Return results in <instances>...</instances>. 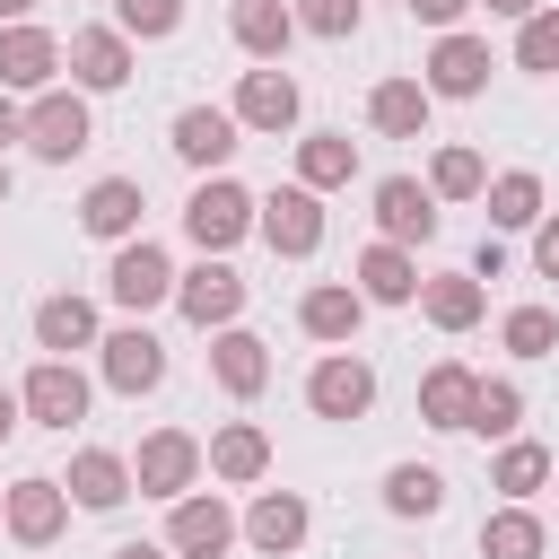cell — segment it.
Wrapping results in <instances>:
<instances>
[{
  "label": "cell",
  "instance_id": "10",
  "mask_svg": "<svg viewBox=\"0 0 559 559\" xmlns=\"http://www.w3.org/2000/svg\"><path fill=\"white\" fill-rule=\"evenodd\" d=\"M306 411H314V419H367V411H376V367H367L358 349L314 358V376H306Z\"/></svg>",
  "mask_w": 559,
  "mask_h": 559
},
{
  "label": "cell",
  "instance_id": "5",
  "mask_svg": "<svg viewBox=\"0 0 559 559\" xmlns=\"http://www.w3.org/2000/svg\"><path fill=\"white\" fill-rule=\"evenodd\" d=\"M87 140H96V114H87L79 87H44V96L26 105V148H35L44 166H70Z\"/></svg>",
  "mask_w": 559,
  "mask_h": 559
},
{
  "label": "cell",
  "instance_id": "43",
  "mask_svg": "<svg viewBox=\"0 0 559 559\" xmlns=\"http://www.w3.org/2000/svg\"><path fill=\"white\" fill-rule=\"evenodd\" d=\"M9 140H26V105L0 87V157H9Z\"/></svg>",
  "mask_w": 559,
  "mask_h": 559
},
{
  "label": "cell",
  "instance_id": "1",
  "mask_svg": "<svg viewBox=\"0 0 559 559\" xmlns=\"http://www.w3.org/2000/svg\"><path fill=\"white\" fill-rule=\"evenodd\" d=\"M201 472H210V445H201L192 428H148L140 454H131V489H140V498H166V507L192 498Z\"/></svg>",
  "mask_w": 559,
  "mask_h": 559
},
{
  "label": "cell",
  "instance_id": "21",
  "mask_svg": "<svg viewBox=\"0 0 559 559\" xmlns=\"http://www.w3.org/2000/svg\"><path fill=\"white\" fill-rule=\"evenodd\" d=\"M349 288H358L367 306H411V297H419L428 280H419L411 245H384V236H376V245H367V253L349 262Z\"/></svg>",
  "mask_w": 559,
  "mask_h": 559
},
{
  "label": "cell",
  "instance_id": "2",
  "mask_svg": "<svg viewBox=\"0 0 559 559\" xmlns=\"http://www.w3.org/2000/svg\"><path fill=\"white\" fill-rule=\"evenodd\" d=\"M253 210H262V201H253L245 183H227V175H201V183H192V201H183V236H192L201 253H218V262H227V253L253 236Z\"/></svg>",
  "mask_w": 559,
  "mask_h": 559
},
{
  "label": "cell",
  "instance_id": "8",
  "mask_svg": "<svg viewBox=\"0 0 559 559\" xmlns=\"http://www.w3.org/2000/svg\"><path fill=\"white\" fill-rule=\"evenodd\" d=\"M175 306H183V323L227 332V323L245 314V271H236V262H218V253H201V262L175 280Z\"/></svg>",
  "mask_w": 559,
  "mask_h": 559
},
{
  "label": "cell",
  "instance_id": "19",
  "mask_svg": "<svg viewBox=\"0 0 559 559\" xmlns=\"http://www.w3.org/2000/svg\"><path fill=\"white\" fill-rule=\"evenodd\" d=\"M61 489H70V507L114 515V507L131 498V454H114V445H79V454H70V472H61Z\"/></svg>",
  "mask_w": 559,
  "mask_h": 559
},
{
  "label": "cell",
  "instance_id": "4",
  "mask_svg": "<svg viewBox=\"0 0 559 559\" xmlns=\"http://www.w3.org/2000/svg\"><path fill=\"white\" fill-rule=\"evenodd\" d=\"M236 533H245V515H236L218 489H192V498L166 507V550H175V559H227Z\"/></svg>",
  "mask_w": 559,
  "mask_h": 559
},
{
  "label": "cell",
  "instance_id": "20",
  "mask_svg": "<svg viewBox=\"0 0 559 559\" xmlns=\"http://www.w3.org/2000/svg\"><path fill=\"white\" fill-rule=\"evenodd\" d=\"M306 533H314V507H306L297 489H253V507H245V542H253L262 559H288Z\"/></svg>",
  "mask_w": 559,
  "mask_h": 559
},
{
  "label": "cell",
  "instance_id": "16",
  "mask_svg": "<svg viewBox=\"0 0 559 559\" xmlns=\"http://www.w3.org/2000/svg\"><path fill=\"white\" fill-rule=\"evenodd\" d=\"M419 87H428V96H480V87H489V44L463 35V26L437 35L428 61H419Z\"/></svg>",
  "mask_w": 559,
  "mask_h": 559
},
{
  "label": "cell",
  "instance_id": "35",
  "mask_svg": "<svg viewBox=\"0 0 559 559\" xmlns=\"http://www.w3.org/2000/svg\"><path fill=\"white\" fill-rule=\"evenodd\" d=\"M428 192H437V201H480V192H489V157L463 148V140H445L437 166H428Z\"/></svg>",
  "mask_w": 559,
  "mask_h": 559
},
{
  "label": "cell",
  "instance_id": "40",
  "mask_svg": "<svg viewBox=\"0 0 559 559\" xmlns=\"http://www.w3.org/2000/svg\"><path fill=\"white\" fill-rule=\"evenodd\" d=\"M515 70H559V9L515 26Z\"/></svg>",
  "mask_w": 559,
  "mask_h": 559
},
{
  "label": "cell",
  "instance_id": "13",
  "mask_svg": "<svg viewBox=\"0 0 559 559\" xmlns=\"http://www.w3.org/2000/svg\"><path fill=\"white\" fill-rule=\"evenodd\" d=\"M61 61H70V87H79V96H114V87L131 79V35H122V26H79V35L61 44Z\"/></svg>",
  "mask_w": 559,
  "mask_h": 559
},
{
  "label": "cell",
  "instance_id": "37",
  "mask_svg": "<svg viewBox=\"0 0 559 559\" xmlns=\"http://www.w3.org/2000/svg\"><path fill=\"white\" fill-rule=\"evenodd\" d=\"M498 341H507L515 358H550V349H559V314H550V306H507Z\"/></svg>",
  "mask_w": 559,
  "mask_h": 559
},
{
  "label": "cell",
  "instance_id": "32",
  "mask_svg": "<svg viewBox=\"0 0 559 559\" xmlns=\"http://www.w3.org/2000/svg\"><path fill=\"white\" fill-rule=\"evenodd\" d=\"M550 472H559V463H550V445H533V437H507V445H498V463H489V489H498L507 507H524V498H533Z\"/></svg>",
  "mask_w": 559,
  "mask_h": 559
},
{
  "label": "cell",
  "instance_id": "17",
  "mask_svg": "<svg viewBox=\"0 0 559 559\" xmlns=\"http://www.w3.org/2000/svg\"><path fill=\"white\" fill-rule=\"evenodd\" d=\"M236 148H245V122H236L227 105H183V114H175V157H183V166L218 175Z\"/></svg>",
  "mask_w": 559,
  "mask_h": 559
},
{
  "label": "cell",
  "instance_id": "22",
  "mask_svg": "<svg viewBox=\"0 0 559 559\" xmlns=\"http://www.w3.org/2000/svg\"><path fill=\"white\" fill-rule=\"evenodd\" d=\"M297 323H306V341L349 349V341H358V323H367V297H358L349 280H314V288L297 297Z\"/></svg>",
  "mask_w": 559,
  "mask_h": 559
},
{
  "label": "cell",
  "instance_id": "7",
  "mask_svg": "<svg viewBox=\"0 0 559 559\" xmlns=\"http://www.w3.org/2000/svg\"><path fill=\"white\" fill-rule=\"evenodd\" d=\"M0 524H9V542L52 550V542H61V524H70V489H61L52 472H26V480H9V489H0Z\"/></svg>",
  "mask_w": 559,
  "mask_h": 559
},
{
  "label": "cell",
  "instance_id": "41",
  "mask_svg": "<svg viewBox=\"0 0 559 559\" xmlns=\"http://www.w3.org/2000/svg\"><path fill=\"white\" fill-rule=\"evenodd\" d=\"M463 9H480V0H411V17H419V26H437V35H454V26H463Z\"/></svg>",
  "mask_w": 559,
  "mask_h": 559
},
{
  "label": "cell",
  "instance_id": "27",
  "mask_svg": "<svg viewBox=\"0 0 559 559\" xmlns=\"http://www.w3.org/2000/svg\"><path fill=\"white\" fill-rule=\"evenodd\" d=\"M419 314H428L437 332H472V323L489 314V288H480L472 271H437V280L419 288Z\"/></svg>",
  "mask_w": 559,
  "mask_h": 559
},
{
  "label": "cell",
  "instance_id": "3",
  "mask_svg": "<svg viewBox=\"0 0 559 559\" xmlns=\"http://www.w3.org/2000/svg\"><path fill=\"white\" fill-rule=\"evenodd\" d=\"M175 262H166V245H148V236H131V245H114V271H105V297L122 306V314H157V306H175Z\"/></svg>",
  "mask_w": 559,
  "mask_h": 559
},
{
  "label": "cell",
  "instance_id": "36",
  "mask_svg": "<svg viewBox=\"0 0 559 559\" xmlns=\"http://www.w3.org/2000/svg\"><path fill=\"white\" fill-rule=\"evenodd\" d=\"M515 428H524V384H507V376H480L472 437H515Z\"/></svg>",
  "mask_w": 559,
  "mask_h": 559
},
{
  "label": "cell",
  "instance_id": "6",
  "mask_svg": "<svg viewBox=\"0 0 559 559\" xmlns=\"http://www.w3.org/2000/svg\"><path fill=\"white\" fill-rule=\"evenodd\" d=\"M253 236H262L280 262H306V253L323 245V192H306V183H280V192H262V210H253Z\"/></svg>",
  "mask_w": 559,
  "mask_h": 559
},
{
  "label": "cell",
  "instance_id": "47",
  "mask_svg": "<svg viewBox=\"0 0 559 559\" xmlns=\"http://www.w3.org/2000/svg\"><path fill=\"white\" fill-rule=\"evenodd\" d=\"M114 559H175V550H166V542H122Z\"/></svg>",
  "mask_w": 559,
  "mask_h": 559
},
{
  "label": "cell",
  "instance_id": "33",
  "mask_svg": "<svg viewBox=\"0 0 559 559\" xmlns=\"http://www.w3.org/2000/svg\"><path fill=\"white\" fill-rule=\"evenodd\" d=\"M384 507H393L402 524L445 515V472H437V463H393V472H384Z\"/></svg>",
  "mask_w": 559,
  "mask_h": 559
},
{
  "label": "cell",
  "instance_id": "11",
  "mask_svg": "<svg viewBox=\"0 0 559 559\" xmlns=\"http://www.w3.org/2000/svg\"><path fill=\"white\" fill-rule=\"evenodd\" d=\"M245 131H262V140H280V131H297V114H306V96H297V79L280 70V61H262V70H245L236 79V105H227Z\"/></svg>",
  "mask_w": 559,
  "mask_h": 559
},
{
  "label": "cell",
  "instance_id": "39",
  "mask_svg": "<svg viewBox=\"0 0 559 559\" xmlns=\"http://www.w3.org/2000/svg\"><path fill=\"white\" fill-rule=\"evenodd\" d=\"M288 9H297V35H323V44L358 35V0H288Z\"/></svg>",
  "mask_w": 559,
  "mask_h": 559
},
{
  "label": "cell",
  "instance_id": "49",
  "mask_svg": "<svg viewBox=\"0 0 559 559\" xmlns=\"http://www.w3.org/2000/svg\"><path fill=\"white\" fill-rule=\"evenodd\" d=\"M0 201H9V157H0Z\"/></svg>",
  "mask_w": 559,
  "mask_h": 559
},
{
  "label": "cell",
  "instance_id": "14",
  "mask_svg": "<svg viewBox=\"0 0 559 559\" xmlns=\"http://www.w3.org/2000/svg\"><path fill=\"white\" fill-rule=\"evenodd\" d=\"M140 210H148L140 175H96V183L79 192V227H87L96 245H131V236H140Z\"/></svg>",
  "mask_w": 559,
  "mask_h": 559
},
{
  "label": "cell",
  "instance_id": "28",
  "mask_svg": "<svg viewBox=\"0 0 559 559\" xmlns=\"http://www.w3.org/2000/svg\"><path fill=\"white\" fill-rule=\"evenodd\" d=\"M227 35H236V44L253 52V61H280V52L297 44V9H288V0H236Z\"/></svg>",
  "mask_w": 559,
  "mask_h": 559
},
{
  "label": "cell",
  "instance_id": "23",
  "mask_svg": "<svg viewBox=\"0 0 559 559\" xmlns=\"http://www.w3.org/2000/svg\"><path fill=\"white\" fill-rule=\"evenodd\" d=\"M210 376H218V393H236V402H253V393L271 384V349H262V332H245V323H227V332H210Z\"/></svg>",
  "mask_w": 559,
  "mask_h": 559
},
{
  "label": "cell",
  "instance_id": "42",
  "mask_svg": "<svg viewBox=\"0 0 559 559\" xmlns=\"http://www.w3.org/2000/svg\"><path fill=\"white\" fill-rule=\"evenodd\" d=\"M533 271H542V280H559V210L533 227Z\"/></svg>",
  "mask_w": 559,
  "mask_h": 559
},
{
  "label": "cell",
  "instance_id": "15",
  "mask_svg": "<svg viewBox=\"0 0 559 559\" xmlns=\"http://www.w3.org/2000/svg\"><path fill=\"white\" fill-rule=\"evenodd\" d=\"M52 70H61V35L52 26H0V87L9 96H44L52 87Z\"/></svg>",
  "mask_w": 559,
  "mask_h": 559
},
{
  "label": "cell",
  "instance_id": "12",
  "mask_svg": "<svg viewBox=\"0 0 559 559\" xmlns=\"http://www.w3.org/2000/svg\"><path fill=\"white\" fill-rule=\"evenodd\" d=\"M17 402H26L35 428H61V437H70V428L87 419V376H79L70 358H35L26 384H17Z\"/></svg>",
  "mask_w": 559,
  "mask_h": 559
},
{
  "label": "cell",
  "instance_id": "34",
  "mask_svg": "<svg viewBox=\"0 0 559 559\" xmlns=\"http://www.w3.org/2000/svg\"><path fill=\"white\" fill-rule=\"evenodd\" d=\"M542 550H550V533H542L533 507H489L480 515V559H542Z\"/></svg>",
  "mask_w": 559,
  "mask_h": 559
},
{
  "label": "cell",
  "instance_id": "25",
  "mask_svg": "<svg viewBox=\"0 0 559 559\" xmlns=\"http://www.w3.org/2000/svg\"><path fill=\"white\" fill-rule=\"evenodd\" d=\"M96 341H105V323H96V306H87V297H70V288H61V297H44V306H35V349H44V358L96 349Z\"/></svg>",
  "mask_w": 559,
  "mask_h": 559
},
{
  "label": "cell",
  "instance_id": "46",
  "mask_svg": "<svg viewBox=\"0 0 559 559\" xmlns=\"http://www.w3.org/2000/svg\"><path fill=\"white\" fill-rule=\"evenodd\" d=\"M480 9H489V17H515V26H524V17H542V0H480Z\"/></svg>",
  "mask_w": 559,
  "mask_h": 559
},
{
  "label": "cell",
  "instance_id": "50",
  "mask_svg": "<svg viewBox=\"0 0 559 559\" xmlns=\"http://www.w3.org/2000/svg\"><path fill=\"white\" fill-rule=\"evenodd\" d=\"M550 480H559V472H550Z\"/></svg>",
  "mask_w": 559,
  "mask_h": 559
},
{
  "label": "cell",
  "instance_id": "44",
  "mask_svg": "<svg viewBox=\"0 0 559 559\" xmlns=\"http://www.w3.org/2000/svg\"><path fill=\"white\" fill-rule=\"evenodd\" d=\"M498 271H507V245H498V236H480V253H472V280H498Z\"/></svg>",
  "mask_w": 559,
  "mask_h": 559
},
{
  "label": "cell",
  "instance_id": "26",
  "mask_svg": "<svg viewBox=\"0 0 559 559\" xmlns=\"http://www.w3.org/2000/svg\"><path fill=\"white\" fill-rule=\"evenodd\" d=\"M428 114H437V96L419 79H376V96H367V122L384 140H428Z\"/></svg>",
  "mask_w": 559,
  "mask_h": 559
},
{
  "label": "cell",
  "instance_id": "30",
  "mask_svg": "<svg viewBox=\"0 0 559 559\" xmlns=\"http://www.w3.org/2000/svg\"><path fill=\"white\" fill-rule=\"evenodd\" d=\"M210 472H218V480H236V489H253V480L271 472V437H262L253 419H227V428L210 437Z\"/></svg>",
  "mask_w": 559,
  "mask_h": 559
},
{
  "label": "cell",
  "instance_id": "31",
  "mask_svg": "<svg viewBox=\"0 0 559 559\" xmlns=\"http://www.w3.org/2000/svg\"><path fill=\"white\" fill-rule=\"evenodd\" d=\"M489 227H542L550 218V201H542V175L533 166H507V175H489Z\"/></svg>",
  "mask_w": 559,
  "mask_h": 559
},
{
  "label": "cell",
  "instance_id": "38",
  "mask_svg": "<svg viewBox=\"0 0 559 559\" xmlns=\"http://www.w3.org/2000/svg\"><path fill=\"white\" fill-rule=\"evenodd\" d=\"M114 26H122V35H140V44H157V35H175V26H183V0H114Z\"/></svg>",
  "mask_w": 559,
  "mask_h": 559
},
{
  "label": "cell",
  "instance_id": "18",
  "mask_svg": "<svg viewBox=\"0 0 559 559\" xmlns=\"http://www.w3.org/2000/svg\"><path fill=\"white\" fill-rule=\"evenodd\" d=\"M376 236L384 245H428L437 236V192L419 175H384L376 183Z\"/></svg>",
  "mask_w": 559,
  "mask_h": 559
},
{
  "label": "cell",
  "instance_id": "45",
  "mask_svg": "<svg viewBox=\"0 0 559 559\" xmlns=\"http://www.w3.org/2000/svg\"><path fill=\"white\" fill-rule=\"evenodd\" d=\"M17 428H26V402H17V393H9V384H0V445H9V437H17Z\"/></svg>",
  "mask_w": 559,
  "mask_h": 559
},
{
  "label": "cell",
  "instance_id": "24",
  "mask_svg": "<svg viewBox=\"0 0 559 559\" xmlns=\"http://www.w3.org/2000/svg\"><path fill=\"white\" fill-rule=\"evenodd\" d=\"M472 402H480V376H472L463 358H437V367L419 376V419H428V428H445V437L472 428Z\"/></svg>",
  "mask_w": 559,
  "mask_h": 559
},
{
  "label": "cell",
  "instance_id": "29",
  "mask_svg": "<svg viewBox=\"0 0 559 559\" xmlns=\"http://www.w3.org/2000/svg\"><path fill=\"white\" fill-rule=\"evenodd\" d=\"M349 175H358V140L349 131H306L297 140V183L306 192H341Z\"/></svg>",
  "mask_w": 559,
  "mask_h": 559
},
{
  "label": "cell",
  "instance_id": "9",
  "mask_svg": "<svg viewBox=\"0 0 559 559\" xmlns=\"http://www.w3.org/2000/svg\"><path fill=\"white\" fill-rule=\"evenodd\" d=\"M96 376H105L114 393H131V402H140V393H157V384H166V341H157L148 323H122V332H105V341H96Z\"/></svg>",
  "mask_w": 559,
  "mask_h": 559
},
{
  "label": "cell",
  "instance_id": "48",
  "mask_svg": "<svg viewBox=\"0 0 559 559\" xmlns=\"http://www.w3.org/2000/svg\"><path fill=\"white\" fill-rule=\"evenodd\" d=\"M35 17V0H0V26H26Z\"/></svg>",
  "mask_w": 559,
  "mask_h": 559
}]
</instances>
